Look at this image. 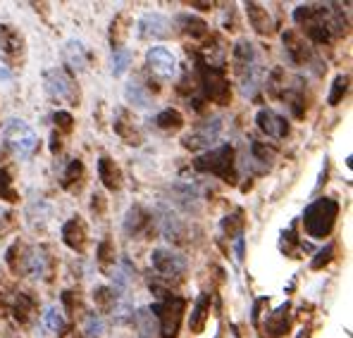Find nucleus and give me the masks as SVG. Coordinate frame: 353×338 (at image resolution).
<instances>
[{"label":"nucleus","instance_id":"nucleus-1","mask_svg":"<svg viewBox=\"0 0 353 338\" xmlns=\"http://www.w3.org/2000/svg\"><path fill=\"white\" fill-rule=\"evenodd\" d=\"M294 22L301 24L315 43H330L346 31V19L339 5H299Z\"/></svg>","mask_w":353,"mask_h":338},{"label":"nucleus","instance_id":"nucleus-2","mask_svg":"<svg viewBox=\"0 0 353 338\" xmlns=\"http://www.w3.org/2000/svg\"><path fill=\"white\" fill-rule=\"evenodd\" d=\"M232 60H234V72L239 76V86H241L243 96H256L258 86H261L263 79V70H261V55H258L256 45L251 41H239L234 45V53H232Z\"/></svg>","mask_w":353,"mask_h":338},{"label":"nucleus","instance_id":"nucleus-3","mask_svg":"<svg viewBox=\"0 0 353 338\" xmlns=\"http://www.w3.org/2000/svg\"><path fill=\"white\" fill-rule=\"evenodd\" d=\"M339 217V202L334 198H318L303 212V226L310 238H327L334 229V222Z\"/></svg>","mask_w":353,"mask_h":338},{"label":"nucleus","instance_id":"nucleus-4","mask_svg":"<svg viewBox=\"0 0 353 338\" xmlns=\"http://www.w3.org/2000/svg\"><path fill=\"white\" fill-rule=\"evenodd\" d=\"M194 167L199 171H208V174H215L225 181H234V148L232 145H220V148L210 150V153L201 155L194 162Z\"/></svg>","mask_w":353,"mask_h":338},{"label":"nucleus","instance_id":"nucleus-5","mask_svg":"<svg viewBox=\"0 0 353 338\" xmlns=\"http://www.w3.org/2000/svg\"><path fill=\"white\" fill-rule=\"evenodd\" d=\"M153 317L158 319V329L165 338H174L176 331H179V321H181V312H184V300L176 298V295H168L165 300L155 303L153 308Z\"/></svg>","mask_w":353,"mask_h":338},{"label":"nucleus","instance_id":"nucleus-6","mask_svg":"<svg viewBox=\"0 0 353 338\" xmlns=\"http://www.w3.org/2000/svg\"><path fill=\"white\" fill-rule=\"evenodd\" d=\"M3 138L19 158H29L36 150V145H39V138H36L34 129H31L27 122H22V119H10L3 129Z\"/></svg>","mask_w":353,"mask_h":338},{"label":"nucleus","instance_id":"nucleus-7","mask_svg":"<svg viewBox=\"0 0 353 338\" xmlns=\"http://www.w3.org/2000/svg\"><path fill=\"white\" fill-rule=\"evenodd\" d=\"M24 55H27L24 36L10 24H3L0 27V60L10 67H17L24 62Z\"/></svg>","mask_w":353,"mask_h":338},{"label":"nucleus","instance_id":"nucleus-8","mask_svg":"<svg viewBox=\"0 0 353 338\" xmlns=\"http://www.w3.org/2000/svg\"><path fill=\"white\" fill-rule=\"evenodd\" d=\"M201 81H203V88H205V96L210 101L220 103V105H227L232 98V88H230V81H227L225 72L220 67H212V65H203L201 67Z\"/></svg>","mask_w":353,"mask_h":338},{"label":"nucleus","instance_id":"nucleus-9","mask_svg":"<svg viewBox=\"0 0 353 338\" xmlns=\"http://www.w3.org/2000/svg\"><path fill=\"white\" fill-rule=\"evenodd\" d=\"M43 88L53 101H74V84L70 74L60 67L43 72Z\"/></svg>","mask_w":353,"mask_h":338},{"label":"nucleus","instance_id":"nucleus-10","mask_svg":"<svg viewBox=\"0 0 353 338\" xmlns=\"http://www.w3.org/2000/svg\"><path fill=\"white\" fill-rule=\"evenodd\" d=\"M150 264L155 267V272L163 274V277H168V279L181 277V274L186 272L184 255L165 251V248H155V251L150 253Z\"/></svg>","mask_w":353,"mask_h":338},{"label":"nucleus","instance_id":"nucleus-11","mask_svg":"<svg viewBox=\"0 0 353 338\" xmlns=\"http://www.w3.org/2000/svg\"><path fill=\"white\" fill-rule=\"evenodd\" d=\"M220 131H222V122L217 117L208 119L201 127H196L189 136L184 138V148L189 150H203V148H210L212 143L220 138Z\"/></svg>","mask_w":353,"mask_h":338},{"label":"nucleus","instance_id":"nucleus-12","mask_svg":"<svg viewBox=\"0 0 353 338\" xmlns=\"http://www.w3.org/2000/svg\"><path fill=\"white\" fill-rule=\"evenodd\" d=\"M146 62H148L150 72H153L155 76H160V79H172L176 74V57L170 53L168 48H163V45L150 48L146 55Z\"/></svg>","mask_w":353,"mask_h":338},{"label":"nucleus","instance_id":"nucleus-13","mask_svg":"<svg viewBox=\"0 0 353 338\" xmlns=\"http://www.w3.org/2000/svg\"><path fill=\"white\" fill-rule=\"evenodd\" d=\"M256 124H258V129H261L265 136H270V138H284L289 134V122L282 117V114L270 110V107L258 110Z\"/></svg>","mask_w":353,"mask_h":338},{"label":"nucleus","instance_id":"nucleus-14","mask_svg":"<svg viewBox=\"0 0 353 338\" xmlns=\"http://www.w3.org/2000/svg\"><path fill=\"white\" fill-rule=\"evenodd\" d=\"M282 39H284V53H287L292 65H308V62L315 60L310 45L305 43L296 31H287Z\"/></svg>","mask_w":353,"mask_h":338},{"label":"nucleus","instance_id":"nucleus-15","mask_svg":"<svg viewBox=\"0 0 353 338\" xmlns=\"http://www.w3.org/2000/svg\"><path fill=\"white\" fill-rule=\"evenodd\" d=\"M137 31L141 39H165L170 34V19L158 12H148L139 19Z\"/></svg>","mask_w":353,"mask_h":338},{"label":"nucleus","instance_id":"nucleus-16","mask_svg":"<svg viewBox=\"0 0 353 338\" xmlns=\"http://www.w3.org/2000/svg\"><path fill=\"white\" fill-rule=\"evenodd\" d=\"M62 241H65L72 251L84 253L86 241H88V231H86L84 220H79V217H72L70 222H65V224H62Z\"/></svg>","mask_w":353,"mask_h":338},{"label":"nucleus","instance_id":"nucleus-17","mask_svg":"<svg viewBox=\"0 0 353 338\" xmlns=\"http://www.w3.org/2000/svg\"><path fill=\"white\" fill-rule=\"evenodd\" d=\"M112 129H115V134L119 138H122L124 143L129 145H139L143 141L141 138V131L137 129V124L132 122V117H129V112L124 110V107H119L115 112V122H112Z\"/></svg>","mask_w":353,"mask_h":338},{"label":"nucleus","instance_id":"nucleus-18","mask_svg":"<svg viewBox=\"0 0 353 338\" xmlns=\"http://www.w3.org/2000/svg\"><path fill=\"white\" fill-rule=\"evenodd\" d=\"M153 224V217H150V212L146 207L141 205H134L132 210L127 212V220H124V231L129 233V236H139V233L148 231V226Z\"/></svg>","mask_w":353,"mask_h":338},{"label":"nucleus","instance_id":"nucleus-19","mask_svg":"<svg viewBox=\"0 0 353 338\" xmlns=\"http://www.w3.org/2000/svg\"><path fill=\"white\" fill-rule=\"evenodd\" d=\"M246 167L251 165V167H256V169H270L272 167V160H274V150L272 148H268L265 143L261 141H253L251 145H248V153H246Z\"/></svg>","mask_w":353,"mask_h":338},{"label":"nucleus","instance_id":"nucleus-20","mask_svg":"<svg viewBox=\"0 0 353 338\" xmlns=\"http://www.w3.org/2000/svg\"><path fill=\"white\" fill-rule=\"evenodd\" d=\"M98 176H101L103 186L110 191H119L122 189V171L115 165V160H110L108 155H103L98 160Z\"/></svg>","mask_w":353,"mask_h":338},{"label":"nucleus","instance_id":"nucleus-21","mask_svg":"<svg viewBox=\"0 0 353 338\" xmlns=\"http://www.w3.org/2000/svg\"><path fill=\"white\" fill-rule=\"evenodd\" d=\"M62 57H65V62L74 72H84L86 65H88V55H86L84 43H81V41H77V39L67 41L65 48H62Z\"/></svg>","mask_w":353,"mask_h":338},{"label":"nucleus","instance_id":"nucleus-22","mask_svg":"<svg viewBox=\"0 0 353 338\" xmlns=\"http://www.w3.org/2000/svg\"><path fill=\"white\" fill-rule=\"evenodd\" d=\"M246 14H248V22L253 24V29L258 34H272V19H270L268 10L258 3H246Z\"/></svg>","mask_w":353,"mask_h":338},{"label":"nucleus","instance_id":"nucleus-23","mask_svg":"<svg viewBox=\"0 0 353 338\" xmlns=\"http://www.w3.org/2000/svg\"><path fill=\"white\" fill-rule=\"evenodd\" d=\"M139 326V338H160V329H158V319L153 317L150 308H143L134 315Z\"/></svg>","mask_w":353,"mask_h":338},{"label":"nucleus","instance_id":"nucleus-24","mask_svg":"<svg viewBox=\"0 0 353 338\" xmlns=\"http://www.w3.org/2000/svg\"><path fill=\"white\" fill-rule=\"evenodd\" d=\"M289 329V303H284L279 310H274L265 321V331L268 336H282Z\"/></svg>","mask_w":353,"mask_h":338},{"label":"nucleus","instance_id":"nucleus-25","mask_svg":"<svg viewBox=\"0 0 353 338\" xmlns=\"http://www.w3.org/2000/svg\"><path fill=\"white\" fill-rule=\"evenodd\" d=\"M172 196L174 198H170V200L174 205H179L184 212H199V196H196V191L191 186H174Z\"/></svg>","mask_w":353,"mask_h":338},{"label":"nucleus","instance_id":"nucleus-26","mask_svg":"<svg viewBox=\"0 0 353 338\" xmlns=\"http://www.w3.org/2000/svg\"><path fill=\"white\" fill-rule=\"evenodd\" d=\"M208 310H210V293H201L194 305V312H191V331L194 334H201L205 329Z\"/></svg>","mask_w":353,"mask_h":338},{"label":"nucleus","instance_id":"nucleus-27","mask_svg":"<svg viewBox=\"0 0 353 338\" xmlns=\"http://www.w3.org/2000/svg\"><path fill=\"white\" fill-rule=\"evenodd\" d=\"M160 229H163V236L174 238V241H181V236H184V224L170 210H160Z\"/></svg>","mask_w":353,"mask_h":338},{"label":"nucleus","instance_id":"nucleus-28","mask_svg":"<svg viewBox=\"0 0 353 338\" xmlns=\"http://www.w3.org/2000/svg\"><path fill=\"white\" fill-rule=\"evenodd\" d=\"M84 165H81V160H72L70 167L65 169V174H62V186H65L67 191H79L81 184H84Z\"/></svg>","mask_w":353,"mask_h":338},{"label":"nucleus","instance_id":"nucleus-29","mask_svg":"<svg viewBox=\"0 0 353 338\" xmlns=\"http://www.w3.org/2000/svg\"><path fill=\"white\" fill-rule=\"evenodd\" d=\"M124 96H127V103H132L139 110H146L150 105V93L143 88V84H139V81H129L127 88H124Z\"/></svg>","mask_w":353,"mask_h":338},{"label":"nucleus","instance_id":"nucleus-30","mask_svg":"<svg viewBox=\"0 0 353 338\" xmlns=\"http://www.w3.org/2000/svg\"><path fill=\"white\" fill-rule=\"evenodd\" d=\"M119 295L115 288H108V286H98L96 291H93V300H96V308L101 312H112L115 310V305L119 303Z\"/></svg>","mask_w":353,"mask_h":338},{"label":"nucleus","instance_id":"nucleus-31","mask_svg":"<svg viewBox=\"0 0 353 338\" xmlns=\"http://www.w3.org/2000/svg\"><path fill=\"white\" fill-rule=\"evenodd\" d=\"M46 269H48V260H46V253L41 248H34V251L27 253V269L31 277H43Z\"/></svg>","mask_w":353,"mask_h":338},{"label":"nucleus","instance_id":"nucleus-32","mask_svg":"<svg viewBox=\"0 0 353 338\" xmlns=\"http://www.w3.org/2000/svg\"><path fill=\"white\" fill-rule=\"evenodd\" d=\"M181 124H184V117L172 107H168V110H163L155 117V127L163 129V131H176V129H181Z\"/></svg>","mask_w":353,"mask_h":338},{"label":"nucleus","instance_id":"nucleus-33","mask_svg":"<svg viewBox=\"0 0 353 338\" xmlns=\"http://www.w3.org/2000/svg\"><path fill=\"white\" fill-rule=\"evenodd\" d=\"M112 282H115V291H124L132 282V264H129V260H122V262L117 264L115 269H112Z\"/></svg>","mask_w":353,"mask_h":338},{"label":"nucleus","instance_id":"nucleus-34","mask_svg":"<svg viewBox=\"0 0 353 338\" xmlns=\"http://www.w3.org/2000/svg\"><path fill=\"white\" fill-rule=\"evenodd\" d=\"M179 22L184 24V34H189L191 39H201V36L208 34V24L203 22V19H199V17L184 14V17H179Z\"/></svg>","mask_w":353,"mask_h":338},{"label":"nucleus","instance_id":"nucleus-35","mask_svg":"<svg viewBox=\"0 0 353 338\" xmlns=\"http://www.w3.org/2000/svg\"><path fill=\"white\" fill-rule=\"evenodd\" d=\"M346 91H349V76L339 74L334 79V84H332V91H330V96H327V103H330V105H339L341 98L346 96Z\"/></svg>","mask_w":353,"mask_h":338},{"label":"nucleus","instance_id":"nucleus-36","mask_svg":"<svg viewBox=\"0 0 353 338\" xmlns=\"http://www.w3.org/2000/svg\"><path fill=\"white\" fill-rule=\"evenodd\" d=\"M222 231H225L230 238H241V231H243V217H241V212L227 215L225 220H222Z\"/></svg>","mask_w":353,"mask_h":338},{"label":"nucleus","instance_id":"nucleus-37","mask_svg":"<svg viewBox=\"0 0 353 338\" xmlns=\"http://www.w3.org/2000/svg\"><path fill=\"white\" fill-rule=\"evenodd\" d=\"M34 310H36L34 300H31L27 293H19L17 295V303H14V315H17V319L31 321V317H34Z\"/></svg>","mask_w":353,"mask_h":338},{"label":"nucleus","instance_id":"nucleus-38","mask_svg":"<svg viewBox=\"0 0 353 338\" xmlns=\"http://www.w3.org/2000/svg\"><path fill=\"white\" fill-rule=\"evenodd\" d=\"M112 74L115 76H122L124 72L129 70V62H132V53L129 50H124V48H117V50H112Z\"/></svg>","mask_w":353,"mask_h":338},{"label":"nucleus","instance_id":"nucleus-39","mask_svg":"<svg viewBox=\"0 0 353 338\" xmlns=\"http://www.w3.org/2000/svg\"><path fill=\"white\" fill-rule=\"evenodd\" d=\"M84 331H86L88 338H101L103 331H105V321L101 319V315H88L86 324H84Z\"/></svg>","mask_w":353,"mask_h":338},{"label":"nucleus","instance_id":"nucleus-40","mask_svg":"<svg viewBox=\"0 0 353 338\" xmlns=\"http://www.w3.org/2000/svg\"><path fill=\"white\" fill-rule=\"evenodd\" d=\"M43 321H46V326H48L50 331H55V334H60V331L65 329V319H62V315L55 308H50L48 312H46Z\"/></svg>","mask_w":353,"mask_h":338},{"label":"nucleus","instance_id":"nucleus-41","mask_svg":"<svg viewBox=\"0 0 353 338\" xmlns=\"http://www.w3.org/2000/svg\"><path fill=\"white\" fill-rule=\"evenodd\" d=\"M98 262H101V269H105V272H108V264L115 262V251H112V246L108 241H103L101 248H98Z\"/></svg>","mask_w":353,"mask_h":338},{"label":"nucleus","instance_id":"nucleus-42","mask_svg":"<svg viewBox=\"0 0 353 338\" xmlns=\"http://www.w3.org/2000/svg\"><path fill=\"white\" fill-rule=\"evenodd\" d=\"M0 198L17 200V196H14V191H12V181H10L8 171H3V169H0Z\"/></svg>","mask_w":353,"mask_h":338},{"label":"nucleus","instance_id":"nucleus-43","mask_svg":"<svg viewBox=\"0 0 353 338\" xmlns=\"http://www.w3.org/2000/svg\"><path fill=\"white\" fill-rule=\"evenodd\" d=\"M332 255H334V246H332V243H330V246H327L325 251H320V253H318V257L313 260V269H320V267H323V264L330 262Z\"/></svg>","mask_w":353,"mask_h":338},{"label":"nucleus","instance_id":"nucleus-44","mask_svg":"<svg viewBox=\"0 0 353 338\" xmlns=\"http://www.w3.org/2000/svg\"><path fill=\"white\" fill-rule=\"evenodd\" d=\"M72 122H74V119H72L70 112H58V114H55V124H58L62 131H72Z\"/></svg>","mask_w":353,"mask_h":338},{"label":"nucleus","instance_id":"nucleus-45","mask_svg":"<svg viewBox=\"0 0 353 338\" xmlns=\"http://www.w3.org/2000/svg\"><path fill=\"white\" fill-rule=\"evenodd\" d=\"M8 217H10V215H8V212H5V210H3V207H0V226H3V224H5V222H8Z\"/></svg>","mask_w":353,"mask_h":338},{"label":"nucleus","instance_id":"nucleus-46","mask_svg":"<svg viewBox=\"0 0 353 338\" xmlns=\"http://www.w3.org/2000/svg\"><path fill=\"white\" fill-rule=\"evenodd\" d=\"M299 338H308V334H305V331H303V334H299Z\"/></svg>","mask_w":353,"mask_h":338}]
</instances>
